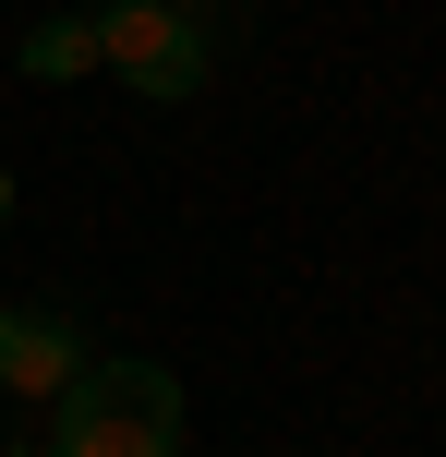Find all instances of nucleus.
Returning <instances> with one entry per match:
<instances>
[{"label":"nucleus","mask_w":446,"mask_h":457,"mask_svg":"<svg viewBox=\"0 0 446 457\" xmlns=\"http://www.w3.org/2000/svg\"><path fill=\"white\" fill-rule=\"evenodd\" d=\"M13 61L37 72V85H85V72H97V24H85V12H37Z\"/></svg>","instance_id":"obj_4"},{"label":"nucleus","mask_w":446,"mask_h":457,"mask_svg":"<svg viewBox=\"0 0 446 457\" xmlns=\"http://www.w3.org/2000/svg\"><path fill=\"white\" fill-rule=\"evenodd\" d=\"M72 373H85V337L61 313H13L0 325V397H61Z\"/></svg>","instance_id":"obj_3"},{"label":"nucleus","mask_w":446,"mask_h":457,"mask_svg":"<svg viewBox=\"0 0 446 457\" xmlns=\"http://www.w3.org/2000/svg\"><path fill=\"white\" fill-rule=\"evenodd\" d=\"M0 325H13V301H0Z\"/></svg>","instance_id":"obj_7"},{"label":"nucleus","mask_w":446,"mask_h":457,"mask_svg":"<svg viewBox=\"0 0 446 457\" xmlns=\"http://www.w3.org/2000/svg\"><path fill=\"white\" fill-rule=\"evenodd\" d=\"M181 12H193V0H181Z\"/></svg>","instance_id":"obj_8"},{"label":"nucleus","mask_w":446,"mask_h":457,"mask_svg":"<svg viewBox=\"0 0 446 457\" xmlns=\"http://www.w3.org/2000/svg\"><path fill=\"white\" fill-rule=\"evenodd\" d=\"M48 457H181V386H169V361H85L61 386V445Z\"/></svg>","instance_id":"obj_1"},{"label":"nucleus","mask_w":446,"mask_h":457,"mask_svg":"<svg viewBox=\"0 0 446 457\" xmlns=\"http://www.w3.org/2000/svg\"><path fill=\"white\" fill-rule=\"evenodd\" d=\"M0 228H13V169H0Z\"/></svg>","instance_id":"obj_5"},{"label":"nucleus","mask_w":446,"mask_h":457,"mask_svg":"<svg viewBox=\"0 0 446 457\" xmlns=\"http://www.w3.org/2000/svg\"><path fill=\"white\" fill-rule=\"evenodd\" d=\"M13 457H48V445H13Z\"/></svg>","instance_id":"obj_6"},{"label":"nucleus","mask_w":446,"mask_h":457,"mask_svg":"<svg viewBox=\"0 0 446 457\" xmlns=\"http://www.w3.org/2000/svg\"><path fill=\"white\" fill-rule=\"evenodd\" d=\"M97 72H121L133 96H157V109H181V96H206L217 72V37L181 12V0H97Z\"/></svg>","instance_id":"obj_2"}]
</instances>
